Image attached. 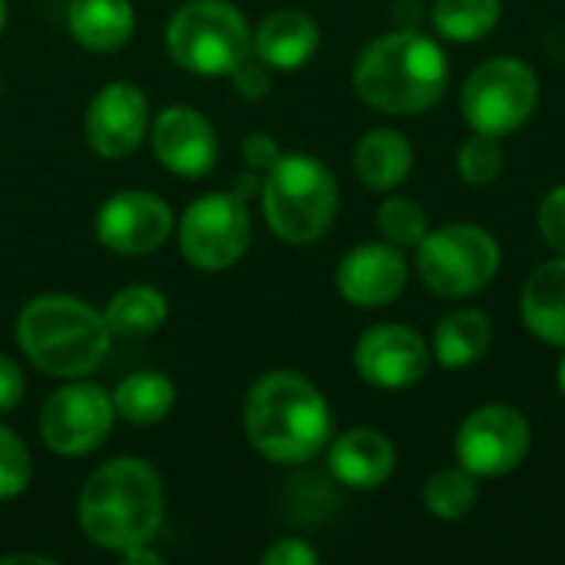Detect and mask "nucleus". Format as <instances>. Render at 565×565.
Instances as JSON below:
<instances>
[{"label":"nucleus","instance_id":"nucleus-1","mask_svg":"<svg viewBox=\"0 0 565 565\" xmlns=\"http://www.w3.org/2000/svg\"><path fill=\"white\" fill-rule=\"evenodd\" d=\"M450 79L444 46L420 30H394L371 40L354 60V93L391 116H417L440 103Z\"/></svg>","mask_w":565,"mask_h":565},{"label":"nucleus","instance_id":"nucleus-2","mask_svg":"<svg viewBox=\"0 0 565 565\" xmlns=\"http://www.w3.org/2000/svg\"><path fill=\"white\" fill-rule=\"evenodd\" d=\"M245 434L271 463H305L331 440V407L298 371L262 374L245 397Z\"/></svg>","mask_w":565,"mask_h":565},{"label":"nucleus","instance_id":"nucleus-3","mask_svg":"<svg viewBox=\"0 0 565 565\" xmlns=\"http://www.w3.org/2000/svg\"><path fill=\"white\" fill-rule=\"evenodd\" d=\"M162 480L136 457H116L96 467L79 493V530L86 540L109 553H126L132 546L152 543L162 526Z\"/></svg>","mask_w":565,"mask_h":565},{"label":"nucleus","instance_id":"nucleus-4","mask_svg":"<svg viewBox=\"0 0 565 565\" xmlns=\"http://www.w3.org/2000/svg\"><path fill=\"white\" fill-rule=\"evenodd\" d=\"M106 318L73 295H40L17 318V344L33 367L53 377H86L109 354Z\"/></svg>","mask_w":565,"mask_h":565},{"label":"nucleus","instance_id":"nucleus-5","mask_svg":"<svg viewBox=\"0 0 565 565\" xmlns=\"http://www.w3.org/2000/svg\"><path fill=\"white\" fill-rule=\"evenodd\" d=\"M262 205L281 242L311 245L338 215V179L315 156L281 152L275 166L262 172Z\"/></svg>","mask_w":565,"mask_h":565},{"label":"nucleus","instance_id":"nucleus-6","mask_svg":"<svg viewBox=\"0 0 565 565\" xmlns=\"http://www.w3.org/2000/svg\"><path fill=\"white\" fill-rule=\"evenodd\" d=\"M166 46L195 76H232L252 56V30L228 0H189L172 13Z\"/></svg>","mask_w":565,"mask_h":565},{"label":"nucleus","instance_id":"nucleus-7","mask_svg":"<svg viewBox=\"0 0 565 565\" xmlns=\"http://www.w3.org/2000/svg\"><path fill=\"white\" fill-rule=\"evenodd\" d=\"M500 242L470 222H450L424 235L417 245V275L440 298H470L500 271Z\"/></svg>","mask_w":565,"mask_h":565},{"label":"nucleus","instance_id":"nucleus-8","mask_svg":"<svg viewBox=\"0 0 565 565\" xmlns=\"http://www.w3.org/2000/svg\"><path fill=\"white\" fill-rule=\"evenodd\" d=\"M540 106V79L530 63L516 56H493L480 63L460 93L463 119L473 132L483 136H510L530 122Z\"/></svg>","mask_w":565,"mask_h":565},{"label":"nucleus","instance_id":"nucleus-9","mask_svg":"<svg viewBox=\"0 0 565 565\" xmlns=\"http://www.w3.org/2000/svg\"><path fill=\"white\" fill-rule=\"evenodd\" d=\"M252 245V215L245 199L232 192H209L195 199L179 218V252L202 271L232 268Z\"/></svg>","mask_w":565,"mask_h":565},{"label":"nucleus","instance_id":"nucleus-10","mask_svg":"<svg viewBox=\"0 0 565 565\" xmlns=\"http://www.w3.org/2000/svg\"><path fill=\"white\" fill-rule=\"evenodd\" d=\"M113 417V394L89 381H73L46 397L40 411V437L60 457H83L109 440Z\"/></svg>","mask_w":565,"mask_h":565},{"label":"nucleus","instance_id":"nucleus-11","mask_svg":"<svg viewBox=\"0 0 565 565\" xmlns=\"http://www.w3.org/2000/svg\"><path fill=\"white\" fill-rule=\"evenodd\" d=\"M533 447L530 420L510 404L477 407L457 430L454 450L457 463L473 477H507L513 473Z\"/></svg>","mask_w":565,"mask_h":565},{"label":"nucleus","instance_id":"nucleus-12","mask_svg":"<svg viewBox=\"0 0 565 565\" xmlns=\"http://www.w3.org/2000/svg\"><path fill=\"white\" fill-rule=\"evenodd\" d=\"M427 341L407 324H374L354 344V367L364 384L381 391H407L430 371Z\"/></svg>","mask_w":565,"mask_h":565},{"label":"nucleus","instance_id":"nucleus-13","mask_svg":"<svg viewBox=\"0 0 565 565\" xmlns=\"http://www.w3.org/2000/svg\"><path fill=\"white\" fill-rule=\"evenodd\" d=\"M172 209L146 189H126L96 212V238L116 255H152L172 235Z\"/></svg>","mask_w":565,"mask_h":565},{"label":"nucleus","instance_id":"nucleus-14","mask_svg":"<svg viewBox=\"0 0 565 565\" xmlns=\"http://www.w3.org/2000/svg\"><path fill=\"white\" fill-rule=\"evenodd\" d=\"M149 129V99L136 83H106L86 109V139L103 159H126Z\"/></svg>","mask_w":565,"mask_h":565},{"label":"nucleus","instance_id":"nucleus-15","mask_svg":"<svg viewBox=\"0 0 565 565\" xmlns=\"http://www.w3.org/2000/svg\"><path fill=\"white\" fill-rule=\"evenodd\" d=\"M156 159L182 179H202L218 159L215 126L192 106H166L149 129Z\"/></svg>","mask_w":565,"mask_h":565},{"label":"nucleus","instance_id":"nucleus-16","mask_svg":"<svg viewBox=\"0 0 565 565\" xmlns=\"http://www.w3.org/2000/svg\"><path fill=\"white\" fill-rule=\"evenodd\" d=\"M334 285L354 308H384L407 288V258L391 242H364L341 258Z\"/></svg>","mask_w":565,"mask_h":565},{"label":"nucleus","instance_id":"nucleus-17","mask_svg":"<svg viewBox=\"0 0 565 565\" xmlns=\"http://www.w3.org/2000/svg\"><path fill=\"white\" fill-rule=\"evenodd\" d=\"M397 467L394 444L374 427H354L341 434L328 450V470L341 487L377 490L391 480Z\"/></svg>","mask_w":565,"mask_h":565},{"label":"nucleus","instance_id":"nucleus-18","mask_svg":"<svg viewBox=\"0 0 565 565\" xmlns=\"http://www.w3.org/2000/svg\"><path fill=\"white\" fill-rule=\"evenodd\" d=\"M321 43V30L311 13L285 7L268 13L252 33V56L268 70H301Z\"/></svg>","mask_w":565,"mask_h":565},{"label":"nucleus","instance_id":"nucleus-19","mask_svg":"<svg viewBox=\"0 0 565 565\" xmlns=\"http://www.w3.org/2000/svg\"><path fill=\"white\" fill-rule=\"evenodd\" d=\"M520 311L533 338L565 348V255L540 265L526 278Z\"/></svg>","mask_w":565,"mask_h":565},{"label":"nucleus","instance_id":"nucleus-20","mask_svg":"<svg viewBox=\"0 0 565 565\" xmlns=\"http://www.w3.org/2000/svg\"><path fill=\"white\" fill-rule=\"evenodd\" d=\"M66 26L79 46L93 53H109L129 43L136 30V13L129 0H70Z\"/></svg>","mask_w":565,"mask_h":565},{"label":"nucleus","instance_id":"nucleus-21","mask_svg":"<svg viewBox=\"0 0 565 565\" xmlns=\"http://www.w3.org/2000/svg\"><path fill=\"white\" fill-rule=\"evenodd\" d=\"M490 344H493V321L480 308H457L440 318L430 354L437 358L440 367L460 371L483 361Z\"/></svg>","mask_w":565,"mask_h":565},{"label":"nucleus","instance_id":"nucleus-22","mask_svg":"<svg viewBox=\"0 0 565 565\" xmlns=\"http://www.w3.org/2000/svg\"><path fill=\"white\" fill-rule=\"evenodd\" d=\"M414 169V149L397 129H371L354 146V172L374 192L397 189Z\"/></svg>","mask_w":565,"mask_h":565},{"label":"nucleus","instance_id":"nucleus-23","mask_svg":"<svg viewBox=\"0 0 565 565\" xmlns=\"http://www.w3.org/2000/svg\"><path fill=\"white\" fill-rule=\"evenodd\" d=\"M113 407H116V417H122L126 424L152 427V424H159V420H166L172 414L175 387L159 371H139V374H129V377H122L116 384Z\"/></svg>","mask_w":565,"mask_h":565},{"label":"nucleus","instance_id":"nucleus-24","mask_svg":"<svg viewBox=\"0 0 565 565\" xmlns=\"http://www.w3.org/2000/svg\"><path fill=\"white\" fill-rule=\"evenodd\" d=\"M103 318H106L109 331L119 338H146L166 324L169 305H166L162 291H156L149 285H129L113 295Z\"/></svg>","mask_w":565,"mask_h":565},{"label":"nucleus","instance_id":"nucleus-25","mask_svg":"<svg viewBox=\"0 0 565 565\" xmlns=\"http://www.w3.org/2000/svg\"><path fill=\"white\" fill-rule=\"evenodd\" d=\"M500 0H434L430 23L450 43H477L500 23Z\"/></svg>","mask_w":565,"mask_h":565},{"label":"nucleus","instance_id":"nucleus-26","mask_svg":"<svg viewBox=\"0 0 565 565\" xmlns=\"http://www.w3.org/2000/svg\"><path fill=\"white\" fill-rule=\"evenodd\" d=\"M477 477L463 467H447L437 470L427 483H424V507L430 516L444 520V523H460L473 513L477 507Z\"/></svg>","mask_w":565,"mask_h":565},{"label":"nucleus","instance_id":"nucleus-27","mask_svg":"<svg viewBox=\"0 0 565 565\" xmlns=\"http://www.w3.org/2000/svg\"><path fill=\"white\" fill-rule=\"evenodd\" d=\"M377 232L384 235V242L397 248H417L430 232V218L420 202L407 195H391L377 209Z\"/></svg>","mask_w":565,"mask_h":565},{"label":"nucleus","instance_id":"nucleus-28","mask_svg":"<svg viewBox=\"0 0 565 565\" xmlns=\"http://www.w3.org/2000/svg\"><path fill=\"white\" fill-rule=\"evenodd\" d=\"M503 162H507V156H503L500 139L497 136H483V132H473L460 146V152H457V172H460V179L467 185H477V189L497 182L500 172H503Z\"/></svg>","mask_w":565,"mask_h":565},{"label":"nucleus","instance_id":"nucleus-29","mask_svg":"<svg viewBox=\"0 0 565 565\" xmlns=\"http://www.w3.org/2000/svg\"><path fill=\"white\" fill-rule=\"evenodd\" d=\"M33 463L26 444L10 430L0 427V500H13L30 487Z\"/></svg>","mask_w":565,"mask_h":565},{"label":"nucleus","instance_id":"nucleus-30","mask_svg":"<svg viewBox=\"0 0 565 565\" xmlns=\"http://www.w3.org/2000/svg\"><path fill=\"white\" fill-rule=\"evenodd\" d=\"M540 232L550 242V248L565 255V182L556 185L543 199V205H540Z\"/></svg>","mask_w":565,"mask_h":565},{"label":"nucleus","instance_id":"nucleus-31","mask_svg":"<svg viewBox=\"0 0 565 565\" xmlns=\"http://www.w3.org/2000/svg\"><path fill=\"white\" fill-rule=\"evenodd\" d=\"M232 83H235V93L242 99H262L268 96L271 89V76H268V66L262 60H245L235 73H232Z\"/></svg>","mask_w":565,"mask_h":565},{"label":"nucleus","instance_id":"nucleus-32","mask_svg":"<svg viewBox=\"0 0 565 565\" xmlns=\"http://www.w3.org/2000/svg\"><path fill=\"white\" fill-rule=\"evenodd\" d=\"M265 565H318V553L305 540H278L262 553Z\"/></svg>","mask_w":565,"mask_h":565},{"label":"nucleus","instance_id":"nucleus-33","mask_svg":"<svg viewBox=\"0 0 565 565\" xmlns=\"http://www.w3.org/2000/svg\"><path fill=\"white\" fill-rule=\"evenodd\" d=\"M242 156H245L248 169L265 172V169L275 166V159L281 156V149H278V142H275L268 132H252V136H245V142H242Z\"/></svg>","mask_w":565,"mask_h":565},{"label":"nucleus","instance_id":"nucleus-34","mask_svg":"<svg viewBox=\"0 0 565 565\" xmlns=\"http://www.w3.org/2000/svg\"><path fill=\"white\" fill-rule=\"evenodd\" d=\"M23 394H26V384H23L20 367L7 354H0V414H10L23 401Z\"/></svg>","mask_w":565,"mask_h":565},{"label":"nucleus","instance_id":"nucleus-35","mask_svg":"<svg viewBox=\"0 0 565 565\" xmlns=\"http://www.w3.org/2000/svg\"><path fill=\"white\" fill-rule=\"evenodd\" d=\"M119 556H122V563L126 565H162V556L152 553L149 543H146V546H132V550H126V553H119Z\"/></svg>","mask_w":565,"mask_h":565},{"label":"nucleus","instance_id":"nucleus-36","mask_svg":"<svg viewBox=\"0 0 565 565\" xmlns=\"http://www.w3.org/2000/svg\"><path fill=\"white\" fill-rule=\"evenodd\" d=\"M235 192H238L242 199H248V195L262 192V179H258V172L252 169V172H245L242 179H235Z\"/></svg>","mask_w":565,"mask_h":565},{"label":"nucleus","instance_id":"nucleus-37","mask_svg":"<svg viewBox=\"0 0 565 565\" xmlns=\"http://www.w3.org/2000/svg\"><path fill=\"white\" fill-rule=\"evenodd\" d=\"M17 563L53 565V559H46V556H33V553H13V556H7V559H3V565H17Z\"/></svg>","mask_w":565,"mask_h":565},{"label":"nucleus","instance_id":"nucleus-38","mask_svg":"<svg viewBox=\"0 0 565 565\" xmlns=\"http://www.w3.org/2000/svg\"><path fill=\"white\" fill-rule=\"evenodd\" d=\"M556 384H559V391H563L565 397V354L559 358V367H556Z\"/></svg>","mask_w":565,"mask_h":565},{"label":"nucleus","instance_id":"nucleus-39","mask_svg":"<svg viewBox=\"0 0 565 565\" xmlns=\"http://www.w3.org/2000/svg\"><path fill=\"white\" fill-rule=\"evenodd\" d=\"M3 23H7V0H0V33H3Z\"/></svg>","mask_w":565,"mask_h":565},{"label":"nucleus","instance_id":"nucleus-40","mask_svg":"<svg viewBox=\"0 0 565 565\" xmlns=\"http://www.w3.org/2000/svg\"><path fill=\"white\" fill-rule=\"evenodd\" d=\"M0 86H3V76H0Z\"/></svg>","mask_w":565,"mask_h":565}]
</instances>
